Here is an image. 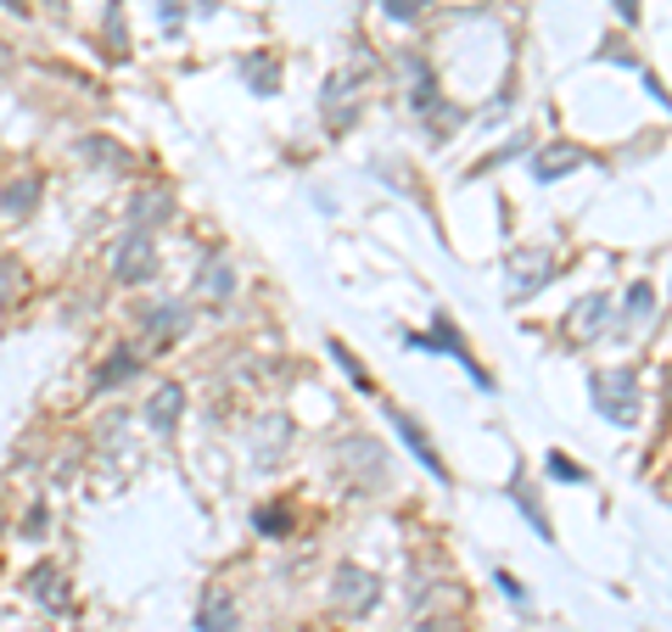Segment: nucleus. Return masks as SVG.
<instances>
[{"label":"nucleus","instance_id":"obj_1","mask_svg":"<svg viewBox=\"0 0 672 632\" xmlns=\"http://www.w3.org/2000/svg\"><path fill=\"white\" fill-rule=\"evenodd\" d=\"M113 274L124 285H147L158 274V235L152 230H124L113 247Z\"/></svg>","mask_w":672,"mask_h":632},{"label":"nucleus","instance_id":"obj_2","mask_svg":"<svg viewBox=\"0 0 672 632\" xmlns=\"http://www.w3.org/2000/svg\"><path fill=\"white\" fill-rule=\"evenodd\" d=\"M331 599H336V610H343V616H370L381 605V576L364 571V565H336Z\"/></svg>","mask_w":672,"mask_h":632},{"label":"nucleus","instance_id":"obj_3","mask_svg":"<svg viewBox=\"0 0 672 632\" xmlns=\"http://www.w3.org/2000/svg\"><path fill=\"white\" fill-rule=\"evenodd\" d=\"M594 403H600V414H611L616 425H634V420H639V381H634V370H605V375H594Z\"/></svg>","mask_w":672,"mask_h":632},{"label":"nucleus","instance_id":"obj_4","mask_svg":"<svg viewBox=\"0 0 672 632\" xmlns=\"http://www.w3.org/2000/svg\"><path fill=\"white\" fill-rule=\"evenodd\" d=\"M409 348H420V353H454V359H460V370H465L476 386H494V381H488V370H476V359L465 353V342H460V330H454V319H449V314L431 319V330H426V336H409Z\"/></svg>","mask_w":672,"mask_h":632},{"label":"nucleus","instance_id":"obj_5","mask_svg":"<svg viewBox=\"0 0 672 632\" xmlns=\"http://www.w3.org/2000/svg\"><path fill=\"white\" fill-rule=\"evenodd\" d=\"M23 588H28V599H34L39 610H68V571H62L57 560L28 565V571H23Z\"/></svg>","mask_w":672,"mask_h":632},{"label":"nucleus","instance_id":"obj_6","mask_svg":"<svg viewBox=\"0 0 672 632\" xmlns=\"http://www.w3.org/2000/svg\"><path fill=\"white\" fill-rule=\"evenodd\" d=\"M124 219H129V230H158V224L174 219V197L163 185H140L129 197V208H124Z\"/></svg>","mask_w":672,"mask_h":632},{"label":"nucleus","instance_id":"obj_7","mask_svg":"<svg viewBox=\"0 0 672 632\" xmlns=\"http://www.w3.org/2000/svg\"><path fill=\"white\" fill-rule=\"evenodd\" d=\"M387 420H393V431L404 436V448H409V454H415V459H420V465L431 470V481H449V465H443L438 443H431V436H426V431H420V425H415V420H409L404 409H387Z\"/></svg>","mask_w":672,"mask_h":632},{"label":"nucleus","instance_id":"obj_8","mask_svg":"<svg viewBox=\"0 0 672 632\" xmlns=\"http://www.w3.org/2000/svg\"><path fill=\"white\" fill-rule=\"evenodd\" d=\"M39 197H45V179H39V174H12L7 185H0V213H7L12 224H18V219H34Z\"/></svg>","mask_w":672,"mask_h":632},{"label":"nucleus","instance_id":"obj_9","mask_svg":"<svg viewBox=\"0 0 672 632\" xmlns=\"http://www.w3.org/2000/svg\"><path fill=\"white\" fill-rule=\"evenodd\" d=\"M185 325H190V319H185L179 303H147V308H140V330H147V342H158V348L179 342Z\"/></svg>","mask_w":672,"mask_h":632},{"label":"nucleus","instance_id":"obj_10","mask_svg":"<svg viewBox=\"0 0 672 632\" xmlns=\"http://www.w3.org/2000/svg\"><path fill=\"white\" fill-rule=\"evenodd\" d=\"M179 414H185V386L179 381H158V393L147 398V425L158 436H169L179 425Z\"/></svg>","mask_w":672,"mask_h":632},{"label":"nucleus","instance_id":"obj_11","mask_svg":"<svg viewBox=\"0 0 672 632\" xmlns=\"http://www.w3.org/2000/svg\"><path fill=\"white\" fill-rule=\"evenodd\" d=\"M197 632H242V616H235L230 588H202V605H197Z\"/></svg>","mask_w":672,"mask_h":632},{"label":"nucleus","instance_id":"obj_12","mask_svg":"<svg viewBox=\"0 0 672 632\" xmlns=\"http://www.w3.org/2000/svg\"><path fill=\"white\" fill-rule=\"evenodd\" d=\"M135 375H140V353H135V348H113L90 386H95V393H113V386H124V381H135Z\"/></svg>","mask_w":672,"mask_h":632},{"label":"nucleus","instance_id":"obj_13","mask_svg":"<svg viewBox=\"0 0 672 632\" xmlns=\"http://www.w3.org/2000/svg\"><path fill=\"white\" fill-rule=\"evenodd\" d=\"M197 291L208 303H224V297H235V269L224 264V258H208L202 269H197Z\"/></svg>","mask_w":672,"mask_h":632},{"label":"nucleus","instance_id":"obj_14","mask_svg":"<svg viewBox=\"0 0 672 632\" xmlns=\"http://www.w3.org/2000/svg\"><path fill=\"white\" fill-rule=\"evenodd\" d=\"M589 157L578 152V145H549V152H538L533 157V174L549 185V179H560V174H571V168H583Z\"/></svg>","mask_w":672,"mask_h":632},{"label":"nucleus","instance_id":"obj_15","mask_svg":"<svg viewBox=\"0 0 672 632\" xmlns=\"http://www.w3.org/2000/svg\"><path fill=\"white\" fill-rule=\"evenodd\" d=\"M242 73H247L253 95H275V90H280V62H275V51H253V57L242 62Z\"/></svg>","mask_w":672,"mask_h":632},{"label":"nucleus","instance_id":"obj_16","mask_svg":"<svg viewBox=\"0 0 672 632\" xmlns=\"http://www.w3.org/2000/svg\"><path fill=\"white\" fill-rule=\"evenodd\" d=\"M79 152H84L90 163H102V168H129V152H124L118 140H107V134H84Z\"/></svg>","mask_w":672,"mask_h":632},{"label":"nucleus","instance_id":"obj_17","mask_svg":"<svg viewBox=\"0 0 672 632\" xmlns=\"http://www.w3.org/2000/svg\"><path fill=\"white\" fill-rule=\"evenodd\" d=\"M510 499H515V510H521L526 520H533V531H538V538H555V531H549V515H544V504H538V493H533V488H526V481H521V476L510 481Z\"/></svg>","mask_w":672,"mask_h":632},{"label":"nucleus","instance_id":"obj_18","mask_svg":"<svg viewBox=\"0 0 672 632\" xmlns=\"http://www.w3.org/2000/svg\"><path fill=\"white\" fill-rule=\"evenodd\" d=\"M107 57L129 62V23H124V0H107Z\"/></svg>","mask_w":672,"mask_h":632},{"label":"nucleus","instance_id":"obj_19","mask_svg":"<svg viewBox=\"0 0 672 632\" xmlns=\"http://www.w3.org/2000/svg\"><path fill=\"white\" fill-rule=\"evenodd\" d=\"M605 314H611V303H605V297H583L578 308H571V330H578V336H594Z\"/></svg>","mask_w":672,"mask_h":632},{"label":"nucleus","instance_id":"obj_20","mask_svg":"<svg viewBox=\"0 0 672 632\" xmlns=\"http://www.w3.org/2000/svg\"><path fill=\"white\" fill-rule=\"evenodd\" d=\"M23 291H28V274H23V264L0 258V308H12V297H23Z\"/></svg>","mask_w":672,"mask_h":632},{"label":"nucleus","instance_id":"obj_21","mask_svg":"<svg viewBox=\"0 0 672 632\" xmlns=\"http://www.w3.org/2000/svg\"><path fill=\"white\" fill-rule=\"evenodd\" d=\"M331 359H336V364H343V370H348V381L359 386V393H375V381L364 375V364L354 359V348H343V342H331Z\"/></svg>","mask_w":672,"mask_h":632},{"label":"nucleus","instance_id":"obj_22","mask_svg":"<svg viewBox=\"0 0 672 632\" xmlns=\"http://www.w3.org/2000/svg\"><path fill=\"white\" fill-rule=\"evenodd\" d=\"M426 7H431V0H381V12H387V17H398V23H415V17H426Z\"/></svg>","mask_w":672,"mask_h":632},{"label":"nucleus","instance_id":"obj_23","mask_svg":"<svg viewBox=\"0 0 672 632\" xmlns=\"http://www.w3.org/2000/svg\"><path fill=\"white\" fill-rule=\"evenodd\" d=\"M645 314H656V291L639 280V285H628V319H645Z\"/></svg>","mask_w":672,"mask_h":632},{"label":"nucleus","instance_id":"obj_24","mask_svg":"<svg viewBox=\"0 0 672 632\" xmlns=\"http://www.w3.org/2000/svg\"><path fill=\"white\" fill-rule=\"evenodd\" d=\"M549 476H555V481H571V488H578V481H589L583 465H571V459H560V454H549Z\"/></svg>","mask_w":672,"mask_h":632},{"label":"nucleus","instance_id":"obj_25","mask_svg":"<svg viewBox=\"0 0 672 632\" xmlns=\"http://www.w3.org/2000/svg\"><path fill=\"white\" fill-rule=\"evenodd\" d=\"M253 526H258V531H269V538H280V531L292 526V520H286V510H258V515H253Z\"/></svg>","mask_w":672,"mask_h":632},{"label":"nucleus","instance_id":"obj_26","mask_svg":"<svg viewBox=\"0 0 672 632\" xmlns=\"http://www.w3.org/2000/svg\"><path fill=\"white\" fill-rule=\"evenodd\" d=\"M499 588H505V599H515V605H526V588L510 576V571H499Z\"/></svg>","mask_w":672,"mask_h":632},{"label":"nucleus","instance_id":"obj_27","mask_svg":"<svg viewBox=\"0 0 672 632\" xmlns=\"http://www.w3.org/2000/svg\"><path fill=\"white\" fill-rule=\"evenodd\" d=\"M158 12L169 17V34H174V28H179V0H158Z\"/></svg>","mask_w":672,"mask_h":632},{"label":"nucleus","instance_id":"obj_28","mask_svg":"<svg viewBox=\"0 0 672 632\" xmlns=\"http://www.w3.org/2000/svg\"><path fill=\"white\" fill-rule=\"evenodd\" d=\"M616 12H622V23H634L639 17V0H616Z\"/></svg>","mask_w":672,"mask_h":632},{"label":"nucleus","instance_id":"obj_29","mask_svg":"<svg viewBox=\"0 0 672 632\" xmlns=\"http://www.w3.org/2000/svg\"><path fill=\"white\" fill-rule=\"evenodd\" d=\"M0 12H12V17H28V0H0Z\"/></svg>","mask_w":672,"mask_h":632},{"label":"nucleus","instance_id":"obj_30","mask_svg":"<svg viewBox=\"0 0 672 632\" xmlns=\"http://www.w3.org/2000/svg\"><path fill=\"white\" fill-rule=\"evenodd\" d=\"M415 632H460V627H454V621H420Z\"/></svg>","mask_w":672,"mask_h":632},{"label":"nucleus","instance_id":"obj_31","mask_svg":"<svg viewBox=\"0 0 672 632\" xmlns=\"http://www.w3.org/2000/svg\"><path fill=\"white\" fill-rule=\"evenodd\" d=\"M45 12H57V17H62V12H68V0H45Z\"/></svg>","mask_w":672,"mask_h":632},{"label":"nucleus","instance_id":"obj_32","mask_svg":"<svg viewBox=\"0 0 672 632\" xmlns=\"http://www.w3.org/2000/svg\"><path fill=\"white\" fill-rule=\"evenodd\" d=\"M0 531H7V510H0Z\"/></svg>","mask_w":672,"mask_h":632},{"label":"nucleus","instance_id":"obj_33","mask_svg":"<svg viewBox=\"0 0 672 632\" xmlns=\"http://www.w3.org/2000/svg\"><path fill=\"white\" fill-rule=\"evenodd\" d=\"M0 51H7V45H0Z\"/></svg>","mask_w":672,"mask_h":632}]
</instances>
